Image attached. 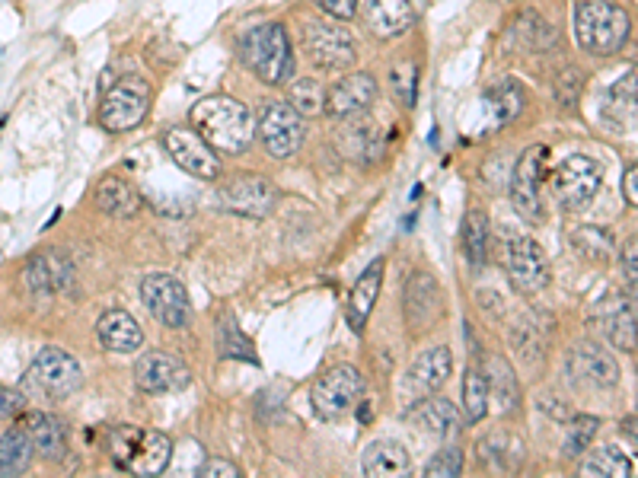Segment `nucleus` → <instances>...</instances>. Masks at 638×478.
Masks as SVG:
<instances>
[{
	"label": "nucleus",
	"mask_w": 638,
	"mask_h": 478,
	"mask_svg": "<svg viewBox=\"0 0 638 478\" xmlns=\"http://www.w3.org/2000/svg\"><path fill=\"white\" fill-rule=\"evenodd\" d=\"M600 112H603L607 122H613L619 128L632 122V118H635V71H629L607 96H603Z\"/></svg>",
	"instance_id": "c9c22d12"
},
{
	"label": "nucleus",
	"mask_w": 638,
	"mask_h": 478,
	"mask_svg": "<svg viewBox=\"0 0 638 478\" xmlns=\"http://www.w3.org/2000/svg\"><path fill=\"white\" fill-rule=\"evenodd\" d=\"M166 150H170L173 163L182 169V173H189L195 179H217L221 176V157H217V150L201 138L195 128H170L163 138Z\"/></svg>",
	"instance_id": "4468645a"
},
{
	"label": "nucleus",
	"mask_w": 638,
	"mask_h": 478,
	"mask_svg": "<svg viewBox=\"0 0 638 478\" xmlns=\"http://www.w3.org/2000/svg\"><path fill=\"white\" fill-rule=\"evenodd\" d=\"M511 345L524 354V357H530V364H540V357H543V341H540V335L533 332V326L530 322H520V326L511 332Z\"/></svg>",
	"instance_id": "49530a36"
},
{
	"label": "nucleus",
	"mask_w": 638,
	"mask_h": 478,
	"mask_svg": "<svg viewBox=\"0 0 638 478\" xmlns=\"http://www.w3.org/2000/svg\"><path fill=\"white\" fill-rule=\"evenodd\" d=\"M358 4H361L367 29H371V36L377 39H396L415 26L412 0H358Z\"/></svg>",
	"instance_id": "aec40b11"
},
{
	"label": "nucleus",
	"mask_w": 638,
	"mask_h": 478,
	"mask_svg": "<svg viewBox=\"0 0 638 478\" xmlns=\"http://www.w3.org/2000/svg\"><path fill=\"white\" fill-rule=\"evenodd\" d=\"M597 431H600V418H594V415H575L572 421H568V434H565V443H562L565 459H578L594 443Z\"/></svg>",
	"instance_id": "ea45409f"
},
{
	"label": "nucleus",
	"mask_w": 638,
	"mask_h": 478,
	"mask_svg": "<svg viewBox=\"0 0 638 478\" xmlns=\"http://www.w3.org/2000/svg\"><path fill=\"white\" fill-rule=\"evenodd\" d=\"M134 383H138L141 392H150V396H160V392H176L186 389L192 383L189 367L179 361V357L166 354V351H147L141 354V361L134 364Z\"/></svg>",
	"instance_id": "a211bd4d"
},
{
	"label": "nucleus",
	"mask_w": 638,
	"mask_h": 478,
	"mask_svg": "<svg viewBox=\"0 0 638 478\" xmlns=\"http://www.w3.org/2000/svg\"><path fill=\"white\" fill-rule=\"evenodd\" d=\"M514 36L527 51H546L556 45V29H552L540 13H520L514 23Z\"/></svg>",
	"instance_id": "4c0bfd02"
},
{
	"label": "nucleus",
	"mask_w": 638,
	"mask_h": 478,
	"mask_svg": "<svg viewBox=\"0 0 638 478\" xmlns=\"http://www.w3.org/2000/svg\"><path fill=\"white\" fill-rule=\"evenodd\" d=\"M278 201L275 185L262 176H233L217 189V204L230 214H240L249 220H262L272 214Z\"/></svg>",
	"instance_id": "ddd939ff"
},
{
	"label": "nucleus",
	"mask_w": 638,
	"mask_h": 478,
	"mask_svg": "<svg viewBox=\"0 0 638 478\" xmlns=\"http://www.w3.org/2000/svg\"><path fill=\"white\" fill-rule=\"evenodd\" d=\"M23 428L32 437V447L42 459L48 463H64L67 456V424L58 415H48V412H32L26 415Z\"/></svg>",
	"instance_id": "b1692460"
},
{
	"label": "nucleus",
	"mask_w": 638,
	"mask_h": 478,
	"mask_svg": "<svg viewBox=\"0 0 638 478\" xmlns=\"http://www.w3.org/2000/svg\"><path fill=\"white\" fill-rule=\"evenodd\" d=\"M256 131H259L262 147L272 153L275 160H288L300 150V144H304L307 122L288 102H265L256 118Z\"/></svg>",
	"instance_id": "1a4fd4ad"
},
{
	"label": "nucleus",
	"mask_w": 638,
	"mask_h": 478,
	"mask_svg": "<svg viewBox=\"0 0 638 478\" xmlns=\"http://www.w3.org/2000/svg\"><path fill=\"white\" fill-rule=\"evenodd\" d=\"M288 106H291L297 115L316 118L319 112H326V90L319 87L316 80H294Z\"/></svg>",
	"instance_id": "a19ab883"
},
{
	"label": "nucleus",
	"mask_w": 638,
	"mask_h": 478,
	"mask_svg": "<svg viewBox=\"0 0 638 478\" xmlns=\"http://www.w3.org/2000/svg\"><path fill=\"white\" fill-rule=\"evenodd\" d=\"M304 45L313 64L323 67V71H345V67L355 64V36L345 26L310 20L304 26Z\"/></svg>",
	"instance_id": "9b49d317"
},
{
	"label": "nucleus",
	"mask_w": 638,
	"mask_h": 478,
	"mask_svg": "<svg viewBox=\"0 0 638 478\" xmlns=\"http://www.w3.org/2000/svg\"><path fill=\"white\" fill-rule=\"evenodd\" d=\"M632 36V20L616 0H578L575 4V39L594 58L619 55Z\"/></svg>",
	"instance_id": "f03ea898"
},
{
	"label": "nucleus",
	"mask_w": 638,
	"mask_h": 478,
	"mask_svg": "<svg viewBox=\"0 0 638 478\" xmlns=\"http://www.w3.org/2000/svg\"><path fill=\"white\" fill-rule=\"evenodd\" d=\"M578 90H581V77L575 71H562V77H559L562 106H578Z\"/></svg>",
	"instance_id": "09e8293b"
},
{
	"label": "nucleus",
	"mask_w": 638,
	"mask_h": 478,
	"mask_svg": "<svg viewBox=\"0 0 638 478\" xmlns=\"http://www.w3.org/2000/svg\"><path fill=\"white\" fill-rule=\"evenodd\" d=\"M485 386H489V402H495L498 415H511L517 412L520 405V383H517V373L514 367L505 361V357H489L485 361Z\"/></svg>",
	"instance_id": "cd10ccee"
},
{
	"label": "nucleus",
	"mask_w": 638,
	"mask_h": 478,
	"mask_svg": "<svg viewBox=\"0 0 638 478\" xmlns=\"http://www.w3.org/2000/svg\"><path fill=\"white\" fill-rule=\"evenodd\" d=\"M109 456L115 469L131 475H160L173 459V440L160 431L119 424L109 434Z\"/></svg>",
	"instance_id": "7ed1b4c3"
},
{
	"label": "nucleus",
	"mask_w": 638,
	"mask_h": 478,
	"mask_svg": "<svg viewBox=\"0 0 638 478\" xmlns=\"http://www.w3.org/2000/svg\"><path fill=\"white\" fill-rule=\"evenodd\" d=\"M390 83H393V96L402 102V106H415V90H418V67L412 61L396 64L390 71Z\"/></svg>",
	"instance_id": "c03bdc74"
},
{
	"label": "nucleus",
	"mask_w": 638,
	"mask_h": 478,
	"mask_svg": "<svg viewBox=\"0 0 638 478\" xmlns=\"http://www.w3.org/2000/svg\"><path fill=\"white\" fill-rule=\"evenodd\" d=\"M603 185V169L597 160L584 157V153H575V157H565L556 173H552V192H556L559 208L575 214L584 211L591 204Z\"/></svg>",
	"instance_id": "0eeeda50"
},
{
	"label": "nucleus",
	"mask_w": 638,
	"mask_h": 478,
	"mask_svg": "<svg viewBox=\"0 0 638 478\" xmlns=\"http://www.w3.org/2000/svg\"><path fill=\"white\" fill-rule=\"evenodd\" d=\"M453 370V354L444 345L428 348L422 357H415V364L409 367V389L418 396H428V392H438Z\"/></svg>",
	"instance_id": "393cba45"
},
{
	"label": "nucleus",
	"mask_w": 638,
	"mask_h": 478,
	"mask_svg": "<svg viewBox=\"0 0 638 478\" xmlns=\"http://www.w3.org/2000/svg\"><path fill=\"white\" fill-rule=\"evenodd\" d=\"M623 195H626V201L635 208V204H638V169L635 166H629L626 176H623Z\"/></svg>",
	"instance_id": "864d4df0"
},
{
	"label": "nucleus",
	"mask_w": 638,
	"mask_h": 478,
	"mask_svg": "<svg viewBox=\"0 0 638 478\" xmlns=\"http://www.w3.org/2000/svg\"><path fill=\"white\" fill-rule=\"evenodd\" d=\"M189 122L217 153H243L256 131L253 112L230 96L198 99L189 112Z\"/></svg>",
	"instance_id": "f257e3e1"
},
{
	"label": "nucleus",
	"mask_w": 638,
	"mask_h": 478,
	"mask_svg": "<svg viewBox=\"0 0 638 478\" xmlns=\"http://www.w3.org/2000/svg\"><path fill=\"white\" fill-rule=\"evenodd\" d=\"M71 262H64L61 255H32L26 265V287L32 297H55L61 290L71 287Z\"/></svg>",
	"instance_id": "5701e85b"
},
{
	"label": "nucleus",
	"mask_w": 638,
	"mask_h": 478,
	"mask_svg": "<svg viewBox=\"0 0 638 478\" xmlns=\"http://www.w3.org/2000/svg\"><path fill=\"white\" fill-rule=\"evenodd\" d=\"M623 434H629V437L635 440V418H632V415H629V418L623 421Z\"/></svg>",
	"instance_id": "5fc2aeb1"
},
{
	"label": "nucleus",
	"mask_w": 638,
	"mask_h": 478,
	"mask_svg": "<svg viewBox=\"0 0 638 478\" xmlns=\"http://www.w3.org/2000/svg\"><path fill=\"white\" fill-rule=\"evenodd\" d=\"M96 208L103 214H109V217L128 220V217H134L141 211V195L128 179L106 176V179H99V185H96Z\"/></svg>",
	"instance_id": "c756f323"
},
{
	"label": "nucleus",
	"mask_w": 638,
	"mask_h": 478,
	"mask_svg": "<svg viewBox=\"0 0 638 478\" xmlns=\"http://www.w3.org/2000/svg\"><path fill=\"white\" fill-rule=\"evenodd\" d=\"M141 297L154 319L166 329H186L192 322V300L189 290L173 275H147L141 281Z\"/></svg>",
	"instance_id": "9d476101"
},
{
	"label": "nucleus",
	"mask_w": 638,
	"mask_h": 478,
	"mask_svg": "<svg viewBox=\"0 0 638 478\" xmlns=\"http://www.w3.org/2000/svg\"><path fill=\"white\" fill-rule=\"evenodd\" d=\"M524 106H527L524 87H520L517 80H501L498 87H492L489 93L482 96V118L489 122V125L482 128V134L511 125L514 118L524 112Z\"/></svg>",
	"instance_id": "4be33fe9"
},
{
	"label": "nucleus",
	"mask_w": 638,
	"mask_h": 478,
	"mask_svg": "<svg viewBox=\"0 0 638 478\" xmlns=\"http://www.w3.org/2000/svg\"><path fill=\"white\" fill-rule=\"evenodd\" d=\"M23 408V396L16 389L0 386V418H13Z\"/></svg>",
	"instance_id": "3c124183"
},
{
	"label": "nucleus",
	"mask_w": 638,
	"mask_h": 478,
	"mask_svg": "<svg viewBox=\"0 0 638 478\" xmlns=\"http://www.w3.org/2000/svg\"><path fill=\"white\" fill-rule=\"evenodd\" d=\"M572 246L584 255V259L603 262V259H610V252H613V236L597 227H581L572 236Z\"/></svg>",
	"instance_id": "37998d69"
},
{
	"label": "nucleus",
	"mask_w": 638,
	"mask_h": 478,
	"mask_svg": "<svg viewBox=\"0 0 638 478\" xmlns=\"http://www.w3.org/2000/svg\"><path fill=\"white\" fill-rule=\"evenodd\" d=\"M600 326H603V335L610 338V345L626 351V354H635V303H623V300H613L603 306L600 313Z\"/></svg>",
	"instance_id": "2f4dec72"
},
{
	"label": "nucleus",
	"mask_w": 638,
	"mask_h": 478,
	"mask_svg": "<svg viewBox=\"0 0 638 478\" xmlns=\"http://www.w3.org/2000/svg\"><path fill=\"white\" fill-rule=\"evenodd\" d=\"M374 99H377V80L371 74L364 71L348 74L326 93V115L345 122V118H355L371 109Z\"/></svg>",
	"instance_id": "6ab92c4d"
},
{
	"label": "nucleus",
	"mask_w": 638,
	"mask_h": 478,
	"mask_svg": "<svg viewBox=\"0 0 638 478\" xmlns=\"http://www.w3.org/2000/svg\"><path fill=\"white\" fill-rule=\"evenodd\" d=\"M240 55L246 67L265 83H288L294 77V51L288 29L281 23L253 26L240 39Z\"/></svg>",
	"instance_id": "20e7f679"
},
{
	"label": "nucleus",
	"mask_w": 638,
	"mask_h": 478,
	"mask_svg": "<svg viewBox=\"0 0 638 478\" xmlns=\"http://www.w3.org/2000/svg\"><path fill=\"white\" fill-rule=\"evenodd\" d=\"M505 265H508V278L514 284L517 294H543L549 284V262L540 249V243L530 236H514L511 246L505 252Z\"/></svg>",
	"instance_id": "dca6fc26"
},
{
	"label": "nucleus",
	"mask_w": 638,
	"mask_h": 478,
	"mask_svg": "<svg viewBox=\"0 0 638 478\" xmlns=\"http://www.w3.org/2000/svg\"><path fill=\"white\" fill-rule=\"evenodd\" d=\"M217 348H221V357H237V361L256 364L253 341L237 329V322H233L230 316H224L221 326H217Z\"/></svg>",
	"instance_id": "58836bf2"
},
{
	"label": "nucleus",
	"mask_w": 638,
	"mask_h": 478,
	"mask_svg": "<svg viewBox=\"0 0 638 478\" xmlns=\"http://www.w3.org/2000/svg\"><path fill=\"white\" fill-rule=\"evenodd\" d=\"M361 396H364V377L348 364L326 370L310 392L313 412L329 424L342 421L345 415L355 412L361 405Z\"/></svg>",
	"instance_id": "423d86ee"
},
{
	"label": "nucleus",
	"mask_w": 638,
	"mask_h": 478,
	"mask_svg": "<svg viewBox=\"0 0 638 478\" xmlns=\"http://www.w3.org/2000/svg\"><path fill=\"white\" fill-rule=\"evenodd\" d=\"M32 459H36V447H32V437L23 424L7 428L0 437V475H23Z\"/></svg>",
	"instance_id": "473e14b6"
},
{
	"label": "nucleus",
	"mask_w": 638,
	"mask_h": 478,
	"mask_svg": "<svg viewBox=\"0 0 638 478\" xmlns=\"http://www.w3.org/2000/svg\"><path fill=\"white\" fill-rule=\"evenodd\" d=\"M635 259H638V249H635V243H629L623 252V275L629 281V294H635Z\"/></svg>",
	"instance_id": "603ef678"
},
{
	"label": "nucleus",
	"mask_w": 638,
	"mask_h": 478,
	"mask_svg": "<svg viewBox=\"0 0 638 478\" xmlns=\"http://www.w3.org/2000/svg\"><path fill=\"white\" fill-rule=\"evenodd\" d=\"M198 475H201V478H237L240 469L233 466V463H227V459L211 456V459H205V466L198 469Z\"/></svg>",
	"instance_id": "de8ad7c7"
},
{
	"label": "nucleus",
	"mask_w": 638,
	"mask_h": 478,
	"mask_svg": "<svg viewBox=\"0 0 638 478\" xmlns=\"http://www.w3.org/2000/svg\"><path fill=\"white\" fill-rule=\"evenodd\" d=\"M316 4L329 16H335V20H345V23L358 13V0H316Z\"/></svg>",
	"instance_id": "8fccbe9b"
},
{
	"label": "nucleus",
	"mask_w": 638,
	"mask_h": 478,
	"mask_svg": "<svg viewBox=\"0 0 638 478\" xmlns=\"http://www.w3.org/2000/svg\"><path fill=\"white\" fill-rule=\"evenodd\" d=\"M150 102H154V90L144 77H122L115 87L106 90L103 106H99V122L112 134H125L144 122Z\"/></svg>",
	"instance_id": "39448f33"
},
{
	"label": "nucleus",
	"mask_w": 638,
	"mask_h": 478,
	"mask_svg": "<svg viewBox=\"0 0 638 478\" xmlns=\"http://www.w3.org/2000/svg\"><path fill=\"white\" fill-rule=\"evenodd\" d=\"M428 478H457L463 475V450L460 447H447L441 453L431 456V463L425 466Z\"/></svg>",
	"instance_id": "a18cd8bd"
},
{
	"label": "nucleus",
	"mask_w": 638,
	"mask_h": 478,
	"mask_svg": "<svg viewBox=\"0 0 638 478\" xmlns=\"http://www.w3.org/2000/svg\"><path fill=\"white\" fill-rule=\"evenodd\" d=\"M412 424L418 431H428L434 437H450V434L460 431V412H457V405H453L450 399L431 396V399L415 405Z\"/></svg>",
	"instance_id": "7c9ffc66"
},
{
	"label": "nucleus",
	"mask_w": 638,
	"mask_h": 478,
	"mask_svg": "<svg viewBox=\"0 0 638 478\" xmlns=\"http://www.w3.org/2000/svg\"><path fill=\"white\" fill-rule=\"evenodd\" d=\"M489 214L485 211H469L466 220H463V252H466V262L473 265L476 271L485 268V262H489Z\"/></svg>",
	"instance_id": "72a5a7b5"
},
{
	"label": "nucleus",
	"mask_w": 638,
	"mask_h": 478,
	"mask_svg": "<svg viewBox=\"0 0 638 478\" xmlns=\"http://www.w3.org/2000/svg\"><path fill=\"white\" fill-rule=\"evenodd\" d=\"M29 380L36 383L48 399H67L80 389L83 370L74 354H67L61 348H42L29 367Z\"/></svg>",
	"instance_id": "f8f14e48"
},
{
	"label": "nucleus",
	"mask_w": 638,
	"mask_h": 478,
	"mask_svg": "<svg viewBox=\"0 0 638 478\" xmlns=\"http://www.w3.org/2000/svg\"><path fill=\"white\" fill-rule=\"evenodd\" d=\"M635 472V463L619 450V447H600L581 463V475L584 478H629Z\"/></svg>",
	"instance_id": "f704fd0d"
},
{
	"label": "nucleus",
	"mask_w": 638,
	"mask_h": 478,
	"mask_svg": "<svg viewBox=\"0 0 638 478\" xmlns=\"http://www.w3.org/2000/svg\"><path fill=\"white\" fill-rule=\"evenodd\" d=\"M565 370H568V377H572V383L587 386V389H610L619 383L616 357L607 348L594 345V341H581V345L568 351Z\"/></svg>",
	"instance_id": "f3484780"
},
{
	"label": "nucleus",
	"mask_w": 638,
	"mask_h": 478,
	"mask_svg": "<svg viewBox=\"0 0 638 478\" xmlns=\"http://www.w3.org/2000/svg\"><path fill=\"white\" fill-rule=\"evenodd\" d=\"M377 144H380V138H377V125L374 122H371V128H367V125H351L342 134V150L348 153V157L361 160V163L374 160V147Z\"/></svg>",
	"instance_id": "79ce46f5"
},
{
	"label": "nucleus",
	"mask_w": 638,
	"mask_h": 478,
	"mask_svg": "<svg viewBox=\"0 0 638 478\" xmlns=\"http://www.w3.org/2000/svg\"><path fill=\"white\" fill-rule=\"evenodd\" d=\"M402 313L412 332H428L444 316V290L431 271L418 268L409 275L406 290H402Z\"/></svg>",
	"instance_id": "2eb2a0df"
},
{
	"label": "nucleus",
	"mask_w": 638,
	"mask_h": 478,
	"mask_svg": "<svg viewBox=\"0 0 638 478\" xmlns=\"http://www.w3.org/2000/svg\"><path fill=\"white\" fill-rule=\"evenodd\" d=\"M383 268H386V262L374 259L364 268V275L355 281V287H351V294L345 300V322L355 335H361L367 329V322H371V313L380 297V284H383Z\"/></svg>",
	"instance_id": "412c9836"
},
{
	"label": "nucleus",
	"mask_w": 638,
	"mask_h": 478,
	"mask_svg": "<svg viewBox=\"0 0 638 478\" xmlns=\"http://www.w3.org/2000/svg\"><path fill=\"white\" fill-rule=\"evenodd\" d=\"M422 195H425V185H415V189H412V195H409V198H412V201H418V198H422Z\"/></svg>",
	"instance_id": "6e6d98bb"
},
{
	"label": "nucleus",
	"mask_w": 638,
	"mask_h": 478,
	"mask_svg": "<svg viewBox=\"0 0 638 478\" xmlns=\"http://www.w3.org/2000/svg\"><path fill=\"white\" fill-rule=\"evenodd\" d=\"M99 341H103L106 351H119V354H134L144 348V332L134 322V316L128 310H109L99 316Z\"/></svg>",
	"instance_id": "a878e982"
},
{
	"label": "nucleus",
	"mask_w": 638,
	"mask_h": 478,
	"mask_svg": "<svg viewBox=\"0 0 638 478\" xmlns=\"http://www.w3.org/2000/svg\"><path fill=\"white\" fill-rule=\"evenodd\" d=\"M361 469H364V475H374V478H399V475H409L412 459L402 443L374 440V443H367Z\"/></svg>",
	"instance_id": "c85d7f7f"
},
{
	"label": "nucleus",
	"mask_w": 638,
	"mask_h": 478,
	"mask_svg": "<svg viewBox=\"0 0 638 478\" xmlns=\"http://www.w3.org/2000/svg\"><path fill=\"white\" fill-rule=\"evenodd\" d=\"M549 169V147L546 144H533L530 150H524V157L517 160L514 176H511V201L514 211L527 220V224H540L546 214L543 204V179Z\"/></svg>",
	"instance_id": "6e6552de"
},
{
	"label": "nucleus",
	"mask_w": 638,
	"mask_h": 478,
	"mask_svg": "<svg viewBox=\"0 0 638 478\" xmlns=\"http://www.w3.org/2000/svg\"><path fill=\"white\" fill-rule=\"evenodd\" d=\"M463 415L469 424H479L485 415H489V386H485V373L482 367L469 364L466 377H463Z\"/></svg>",
	"instance_id": "e433bc0d"
},
{
	"label": "nucleus",
	"mask_w": 638,
	"mask_h": 478,
	"mask_svg": "<svg viewBox=\"0 0 638 478\" xmlns=\"http://www.w3.org/2000/svg\"><path fill=\"white\" fill-rule=\"evenodd\" d=\"M479 456H482L485 469H492L498 475H514V472H520V466H524L527 447L517 434L498 431L479 443Z\"/></svg>",
	"instance_id": "bb28decb"
}]
</instances>
